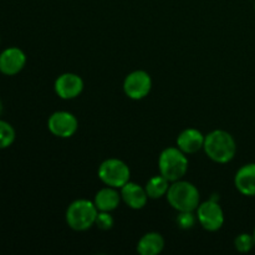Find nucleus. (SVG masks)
Segmentation results:
<instances>
[{
  "mask_svg": "<svg viewBox=\"0 0 255 255\" xmlns=\"http://www.w3.org/2000/svg\"><path fill=\"white\" fill-rule=\"evenodd\" d=\"M1 114H2V104L1 101H0V116H1Z\"/></svg>",
  "mask_w": 255,
  "mask_h": 255,
  "instance_id": "21",
  "label": "nucleus"
},
{
  "mask_svg": "<svg viewBox=\"0 0 255 255\" xmlns=\"http://www.w3.org/2000/svg\"><path fill=\"white\" fill-rule=\"evenodd\" d=\"M234 184L243 196L255 197V163L241 167L234 177Z\"/></svg>",
  "mask_w": 255,
  "mask_h": 255,
  "instance_id": "13",
  "label": "nucleus"
},
{
  "mask_svg": "<svg viewBox=\"0 0 255 255\" xmlns=\"http://www.w3.org/2000/svg\"><path fill=\"white\" fill-rule=\"evenodd\" d=\"M253 238H254V243H255V228H254V232H253Z\"/></svg>",
  "mask_w": 255,
  "mask_h": 255,
  "instance_id": "22",
  "label": "nucleus"
},
{
  "mask_svg": "<svg viewBox=\"0 0 255 255\" xmlns=\"http://www.w3.org/2000/svg\"><path fill=\"white\" fill-rule=\"evenodd\" d=\"M99 209L94 202L87 199H77L72 202L66 211V223L71 229L84 232L96 223Z\"/></svg>",
  "mask_w": 255,
  "mask_h": 255,
  "instance_id": "4",
  "label": "nucleus"
},
{
  "mask_svg": "<svg viewBox=\"0 0 255 255\" xmlns=\"http://www.w3.org/2000/svg\"><path fill=\"white\" fill-rule=\"evenodd\" d=\"M158 168L159 174L169 182L179 181L188 171V158L178 147H168L159 156Z\"/></svg>",
  "mask_w": 255,
  "mask_h": 255,
  "instance_id": "3",
  "label": "nucleus"
},
{
  "mask_svg": "<svg viewBox=\"0 0 255 255\" xmlns=\"http://www.w3.org/2000/svg\"><path fill=\"white\" fill-rule=\"evenodd\" d=\"M152 79L143 70H137L126 76L124 81V91L129 99L142 100L151 92Z\"/></svg>",
  "mask_w": 255,
  "mask_h": 255,
  "instance_id": "7",
  "label": "nucleus"
},
{
  "mask_svg": "<svg viewBox=\"0 0 255 255\" xmlns=\"http://www.w3.org/2000/svg\"><path fill=\"white\" fill-rule=\"evenodd\" d=\"M255 243L253 234L242 233L234 239V247H236V249L239 253H248V252H251L253 249Z\"/></svg>",
  "mask_w": 255,
  "mask_h": 255,
  "instance_id": "18",
  "label": "nucleus"
},
{
  "mask_svg": "<svg viewBox=\"0 0 255 255\" xmlns=\"http://www.w3.org/2000/svg\"><path fill=\"white\" fill-rule=\"evenodd\" d=\"M131 171L124 161L117 158L106 159L99 167V178L102 183L114 188H121L129 182Z\"/></svg>",
  "mask_w": 255,
  "mask_h": 255,
  "instance_id": "5",
  "label": "nucleus"
},
{
  "mask_svg": "<svg viewBox=\"0 0 255 255\" xmlns=\"http://www.w3.org/2000/svg\"><path fill=\"white\" fill-rule=\"evenodd\" d=\"M15 141V129L14 127L6 121L0 120V149L7 148L11 146Z\"/></svg>",
  "mask_w": 255,
  "mask_h": 255,
  "instance_id": "17",
  "label": "nucleus"
},
{
  "mask_svg": "<svg viewBox=\"0 0 255 255\" xmlns=\"http://www.w3.org/2000/svg\"><path fill=\"white\" fill-rule=\"evenodd\" d=\"M197 217L194 216L193 212H179V216L177 217V224L181 229H191L196 224Z\"/></svg>",
  "mask_w": 255,
  "mask_h": 255,
  "instance_id": "19",
  "label": "nucleus"
},
{
  "mask_svg": "<svg viewBox=\"0 0 255 255\" xmlns=\"http://www.w3.org/2000/svg\"><path fill=\"white\" fill-rule=\"evenodd\" d=\"M115 219L110 214V212H99L95 226L99 227L101 231H110L114 227Z\"/></svg>",
  "mask_w": 255,
  "mask_h": 255,
  "instance_id": "20",
  "label": "nucleus"
},
{
  "mask_svg": "<svg viewBox=\"0 0 255 255\" xmlns=\"http://www.w3.org/2000/svg\"><path fill=\"white\" fill-rule=\"evenodd\" d=\"M26 55L19 47H7L0 54V72L6 76H14L24 69Z\"/></svg>",
  "mask_w": 255,
  "mask_h": 255,
  "instance_id": "10",
  "label": "nucleus"
},
{
  "mask_svg": "<svg viewBox=\"0 0 255 255\" xmlns=\"http://www.w3.org/2000/svg\"><path fill=\"white\" fill-rule=\"evenodd\" d=\"M166 197L169 206L178 212H194L201 204V196L197 187L182 179L172 182Z\"/></svg>",
  "mask_w": 255,
  "mask_h": 255,
  "instance_id": "2",
  "label": "nucleus"
},
{
  "mask_svg": "<svg viewBox=\"0 0 255 255\" xmlns=\"http://www.w3.org/2000/svg\"><path fill=\"white\" fill-rule=\"evenodd\" d=\"M121 193L114 187H105L96 193L94 203L99 212H112L121 203Z\"/></svg>",
  "mask_w": 255,
  "mask_h": 255,
  "instance_id": "14",
  "label": "nucleus"
},
{
  "mask_svg": "<svg viewBox=\"0 0 255 255\" xmlns=\"http://www.w3.org/2000/svg\"><path fill=\"white\" fill-rule=\"evenodd\" d=\"M121 198L129 208L132 209H142L147 204L148 196L143 187L133 182H127L124 187H121Z\"/></svg>",
  "mask_w": 255,
  "mask_h": 255,
  "instance_id": "11",
  "label": "nucleus"
},
{
  "mask_svg": "<svg viewBox=\"0 0 255 255\" xmlns=\"http://www.w3.org/2000/svg\"><path fill=\"white\" fill-rule=\"evenodd\" d=\"M203 149L212 161L217 163H228L236 156L237 144L229 132L216 129L206 136Z\"/></svg>",
  "mask_w": 255,
  "mask_h": 255,
  "instance_id": "1",
  "label": "nucleus"
},
{
  "mask_svg": "<svg viewBox=\"0 0 255 255\" xmlns=\"http://www.w3.org/2000/svg\"><path fill=\"white\" fill-rule=\"evenodd\" d=\"M197 219L199 224L208 232H217L223 227L224 213L217 197L199 204L197 208Z\"/></svg>",
  "mask_w": 255,
  "mask_h": 255,
  "instance_id": "6",
  "label": "nucleus"
},
{
  "mask_svg": "<svg viewBox=\"0 0 255 255\" xmlns=\"http://www.w3.org/2000/svg\"><path fill=\"white\" fill-rule=\"evenodd\" d=\"M54 89L60 99L72 100L81 95L82 90H84V81L79 75L66 72L57 77Z\"/></svg>",
  "mask_w": 255,
  "mask_h": 255,
  "instance_id": "9",
  "label": "nucleus"
},
{
  "mask_svg": "<svg viewBox=\"0 0 255 255\" xmlns=\"http://www.w3.org/2000/svg\"><path fill=\"white\" fill-rule=\"evenodd\" d=\"M169 186H171V184H169L168 179L164 178L162 174H159V176H153L152 178H149L148 181H147L144 189H146L148 198L158 199L162 198L163 196H166L167 192H168Z\"/></svg>",
  "mask_w": 255,
  "mask_h": 255,
  "instance_id": "16",
  "label": "nucleus"
},
{
  "mask_svg": "<svg viewBox=\"0 0 255 255\" xmlns=\"http://www.w3.org/2000/svg\"><path fill=\"white\" fill-rule=\"evenodd\" d=\"M47 128L54 136L60 138H69L76 133L79 128V121L71 112L57 111L50 116L47 121Z\"/></svg>",
  "mask_w": 255,
  "mask_h": 255,
  "instance_id": "8",
  "label": "nucleus"
},
{
  "mask_svg": "<svg viewBox=\"0 0 255 255\" xmlns=\"http://www.w3.org/2000/svg\"><path fill=\"white\" fill-rule=\"evenodd\" d=\"M164 248L163 237L156 232L146 233L137 244V252L141 255H157Z\"/></svg>",
  "mask_w": 255,
  "mask_h": 255,
  "instance_id": "15",
  "label": "nucleus"
},
{
  "mask_svg": "<svg viewBox=\"0 0 255 255\" xmlns=\"http://www.w3.org/2000/svg\"><path fill=\"white\" fill-rule=\"evenodd\" d=\"M206 136L196 128H187L179 133L177 147L186 154H192L203 148Z\"/></svg>",
  "mask_w": 255,
  "mask_h": 255,
  "instance_id": "12",
  "label": "nucleus"
}]
</instances>
